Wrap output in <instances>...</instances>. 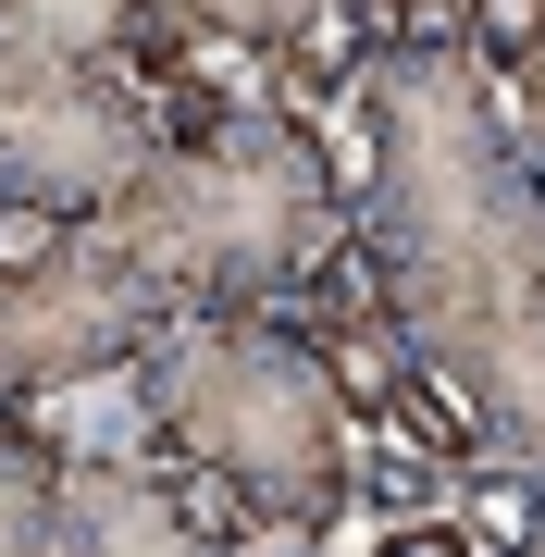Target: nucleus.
I'll return each mask as SVG.
<instances>
[{"label": "nucleus", "mask_w": 545, "mask_h": 557, "mask_svg": "<svg viewBox=\"0 0 545 557\" xmlns=\"http://www.w3.org/2000/svg\"><path fill=\"white\" fill-rule=\"evenodd\" d=\"M372 434H397V446H422V458H446V471H484V409L459 397V384L434 372V359H409L397 384H384V409H372Z\"/></svg>", "instance_id": "0eeeda50"}, {"label": "nucleus", "mask_w": 545, "mask_h": 557, "mask_svg": "<svg viewBox=\"0 0 545 557\" xmlns=\"http://www.w3.org/2000/svg\"><path fill=\"white\" fill-rule=\"evenodd\" d=\"M533 557H545V508H533Z\"/></svg>", "instance_id": "dca6fc26"}, {"label": "nucleus", "mask_w": 545, "mask_h": 557, "mask_svg": "<svg viewBox=\"0 0 545 557\" xmlns=\"http://www.w3.org/2000/svg\"><path fill=\"white\" fill-rule=\"evenodd\" d=\"M137 434L186 446L261 508L273 545H323L360 508V446H347V397L310 359L285 310H199L137 359Z\"/></svg>", "instance_id": "7ed1b4c3"}, {"label": "nucleus", "mask_w": 545, "mask_h": 557, "mask_svg": "<svg viewBox=\"0 0 545 557\" xmlns=\"http://www.w3.org/2000/svg\"><path fill=\"white\" fill-rule=\"evenodd\" d=\"M360 496H372L384 520H422V508H446V458H422V446L384 434V446L360 458Z\"/></svg>", "instance_id": "9b49d317"}, {"label": "nucleus", "mask_w": 545, "mask_h": 557, "mask_svg": "<svg viewBox=\"0 0 545 557\" xmlns=\"http://www.w3.org/2000/svg\"><path fill=\"white\" fill-rule=\"evenodd\" d=\"M508 137H521V161L545 174V50L521 62V75H508Z\"/></svg>", "instance_id": "2eb2a0df"}, {"label": "nucleus", "mask_w": 545, "mask_h": 557, "mask_svg": "<svg viewBox=\"0 0 545 557\" xmlns=\"http://www.w3.org/2000/svg\"><path fill=\"white\" fill-rule=\"evenodd\" d=\"M100 223L186 310H273L347 236V174H335L323 124L273 87V100H248L211 137H162Z\"/></svg>", "instance_id": "f03ea898"}, {"label": "nucleus", "mask_w": 545, "mask_h": 557, "mask_svg": "<svg viewBox=\"0 0 545 557\" xmlns=\"http://www.w3.org/2000/svg\"><path fill=\"white\" fill-rule=\"evenodd\" d=\"M186 13H199L223 50H261V62H285V38L323 13V0H186Z\"/></svg>", "instance_id": "f8f14e48"}, {"label": "nucleus", "mask_w": 545, "mask_h": 557, "mask_svg": "<svg viewBox=\"0 0 545 557\" xmlns=\"http://www.w3.org/2000/svg\"><path fill=\"white\" fill-rule=\"evenodd\" d=\"M149 149H162V124L124 75H87V62L0 25V199H50L87 223L137 186Z\"/></svg>", "instance_id": "39448f33"}, {"label": "nucleus", "mask_w": 545, "mask_h": 557, "mask_svg": "<svg viewBox=\"0 0 545 557\" xmlns=\"http://www.w3.org/2000/svg\"><path fill=\"white\" fill-rule=\"evenodd\" d=\"M459 38H471V62L508 87V75L545 50V0H459Z\"/></svg>", "instance_id": "9d476101"}, {"label": "nucleus", "mask_w": 545, "mask_h": 557, "mask_svg": "<svg viewBox=\"0 0 545 557\" xmlns=\"http://www.w3.org/2000/svg\"><path fill=\"white\" fill-rule=\"evenodd\" d=\"M0 446L38 458V471H62V458H75V434H62V409H50V397H0Z\"/></svg>", "instance_id": "4468645a"}, {"label": "nucleus", "mask_w": 545, "mask_h": 557, "mask_svg": "<svg viewBox=\"0 0 545 557\" xmlns=\"http://www.w3.org/2000/svg\"><path fill=\"white\" fill-rule=\"evenodd\" d=\"M62 545V471L0 446V557H50Z\"/></svg>", "instance_id": "1a4fd4ad"}, {"label": "nucleus", "mask_w": 545, "mask_h": 557, "mask_svg": "<svg viewBox=\"0 0 545 557\" xmlns=\"http://www.w3.org/2000/svg\"><path fill=\"white\" fill-rule=\"evenodd\" d=\"M174 322H199V310L87 211L50 260L0 273V397H75L100 372H137Z\"/></svg>", "instance_id": "20e7f679"}, {"label": "nucleus", "mask_w": 545, "mask_h": 557, "mask_svg": "<svg viewBox=\"0 0 545 557\" xmlns=\"http://www.w3.org/2000/svg\"><path fill=\"white\" fill-rule=\"evenodd\" d=\"M50 557H236L211 545L186 496L149 471V446H75L62 458V545Z\"/></svg>", "instance_id": "423d86ee"}, {"label": "nucleus", "mask_w": 545, "mask_h": 557, "mask_svg": "<svg viewBox=\"0 0 545 557\" xmlns=\"http://www.w3.org/2000/svg\"><path fill=\"white\" fill-rule=\"evenodd\" d=\"M360 236L409 359H434L484 409V446L545 483V174L459 25H384L360 75Z\"/></svg>", "instance_id": "f257e3e1"}, {"label": "nucleus", "mask_w": 545, "mask_h": 557, "mask_svg": "<svg viewBox=\"0 0 545 557\" xmlns=\"http://www.w3.org/2000/svg\"><path fill=\"white\" fill-rule=\"evenodd\" d=\"M372 557H484V533H471L459 508H422V520H384Z\"/></svg>", "instance_id": "ddd939ff"}, {"label": "nucleus", "mask_w": 545, "mask_h": 557, "mask_svg": "<svg viewBox=\"0 0 545 557\" xmlns=\"http://www.w3.org/2000/svg\"><path fill=\"white\" fill-rule=\"evenodd\" d=\"M0 25L38 38V50H62V62H87V75H124V25H137V0H0Z\"/></svg>", "instance_id": "6e6552de"}]
</instances>
